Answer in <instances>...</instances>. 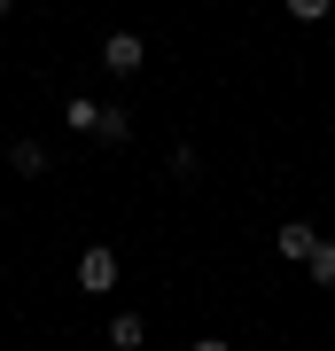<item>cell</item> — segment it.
I'll return each instance as SVG.
<instances>
[{
    "label": "cell",
    "instance_id": "obj_1",
    "mask_svg": "<svg viewBox=\"0 0 335 351\" xmlns=\"http://www.w3.org/2000/svg\"><path fill=\"white\" fill-rule=\"evenodd\" d=\"M140 63H149V39H140V32H110V39H101V71L133 78Z\"/></svg>",
    "mask_w": 335,
    "mask_h": 351
},
{
    "label": "cell",
    "instance_id": "obj_2",
    "mask_svg": "<svg viewBox=\"0 0 335 351\" xmlns=\"http://www.w3.org/2000/svg\"><path fill=\"white\" fill-rule=\"evenodd\" d=\"M78 289H94V297H110V289H117V250H101V242H94V250L78 258Z\"/></svg>",
    "mask_w": 335,
    "mask_h": 351
},
{
    "label": "cell",
    "instance_id": "obj_3",
    "mask_svg": "<svg viewBox=\"0 0 335 351\" xmlns=\"http://www.w3.org/2000/svg\"><path fill=\"white\" fill-rule=\"evenodd\" d=\"M8 172L16 180H39V172H47V149H39V141H16V149H8Z\"/></svg>",
    "mask_w": 335,
    "mask_h": 351
},
{
    "label": "cell",
    "instance_id": "obj_4",
    "mask_svg": "<svg viewBox=\"0 0 335 351\" xmlns=\"http://www.w3.org/2000/svg\"><path fill=\"white\" fill-rule=\"evenodd\" d=\"M312 242H320V234H312V226H304V219H288V226H281V234H273V250L304 265V250H312Z\"/></svg>",
    "mask_w": 335,
    "mask_h": 351
},
{
    "label": "cell",
    "instance_id": "obj_5",
    "mask_svg": "<svg viewBox=\"0 0 335 351\" xmlns=\"http://www.w3.org/2000/svg\"><path fill=\"white\" fill-rule=\"evenodd\" d=\"M110 343L117 351H140V343H149V320H140V313H117L110 320Z\"/></svg>",
    "mask_w": 335,
    "mask_h": 351
},
{
    "label": "cell",
    "instance_id": "obj_6",
    "mask_svg": "<svg viewBox=\"0 0 335 351\" xmlns=\"http://www.w3.org/2000/svg\"><path fill=\"white\" fill-rule=\"evenodd\" d=\"M304 265H312V281H320V289H335V242H327V234L304 250Z\"/></svg>",
    "mask_w": 335,
    "mask_h": 351
},
{
    "label": "cell",
    "instance_id": "obj_7",
    "mask_svg": "<svg viewBox=\"0 0 335 351\" xmlns=\"http://www.w3.org/2000/svg\"><path fill=\"white\" fill-rule=\"evenodd\" d=\"M125 133H133V117H125V110H110V101H101V117H94V141H110V149H117Z\"/></svg>",
    "mask_w": 335,
    "mask_h": 351
},
{
    "label": "cell",
    "instance_id": "obj_8",
    "mask_svg": "<svg viewBox=\"0 0 335 351\" xmlns=\"http://www.w3.org/2000/svg\"><path fill=\"white\" fill-rule=\"evenodd\" d=\"M94 117H101V101H86V94H78L71 110H62V125H71V133H94Z\"/></svg>",
    "mask_w": 335,
    "mask_h": 351
},
{
    "label": "cell",
    "instance_id": "obj_9",
    "mask_svg": "<svg viewBox=\"0 0 335 351\" xmlns=\"http://www.w3.org/2000/svg\"><path fill=\"white\" fill-rule=\"evenodd\" d=\"M164 172H172V180H195V172H203V156H195V149H187V141H179V149H172V164H164Z\"/></svg>",
    "mask_w": 335,
    "mask_h": 351
},
{
    "label": "cell",
    "instance_id": "obj_10",
    "mask_svg": "<svg viewBox=\"0 0 335 351\" xmlns=\"http://www.w3.org/2000/svg\"><path fill=\"white\" fill-rule=\"evenodd\" d=\"M327 8H335V0H288V16H297V24H320Z\"/></svg>",
    "mask_w": 335,
    "mask_h": 351
},
{
    "label": "cell",
    "instance_id": "obj_11",
    "mask_svg": "<svg viewBox=\"0 0 335 351\" xmlns=\"http://www.w3.org/2000/svg\"><path fill=\"white\" fill-rule=\"evenodd\" d=\"M8 8H16V0H0V16H8Z\"/></svg>",
    "mask_w": 335,
    "mask_h": 351
}]
</instances>
